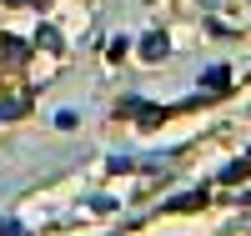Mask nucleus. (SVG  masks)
<instances>
[{"mask_svg":"<svg viewBox=\"0 0 251 236\" xmlns=\"http://www.w3.org/2000/svg\"><path fill=\"white\" fill-rule=\"evenodd\" d=\"M141 55H146V60H161V55H166V35H161V30H151V35L141 40Z\"/></svg>","mask_w":251,"mask_h":236,"instance_id":"1","label":"nucleus"}]
</instances>
